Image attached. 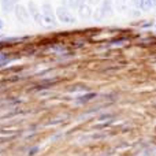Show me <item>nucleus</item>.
Wrapping results in <instances>:
<instances>
[{"instance_id":"nucleus-7","label":"nucleus","mask_w":156,"mask_h":156,"mask_svg":"<svg viewBox=\"0 0 156 156\" xmlns=\"http://www.w3.org/2000/svg\"><path fill=\"white\" fill-rule=\"evenodd\" d=\"M18 0H0V5H2V10L4 12H12L14 8H15V4Z\"/></svg>"},{"instance_id":"nucleus-5","label":"nucleus","mask_w":156,"mask_h":156,"mask_svg":"<svg viewBox=\"0 0 156 156\" xmlns=\"http://www.w3.org/2000/svg\"><path fill=\"white\" fill-rule=\"evenodd\" d=\"M100 12H101V16H110L112 15L114 8H112V2L111 0H103L101 7L99 8Z\"/></svg>"},{"instance_id":"nucleus-16","label":"nucleus","mask_w":156,"mask_h":156,"mask_svg":"<svg viewBox=\"0 0 156 156\" xmlns=\"http://www.w3.org/2000/svg\"><path fill=\"white\" fill-rule=\"evenodd\" d=\"M3 26H4V23H3V21L0 19V29H3Z\"/></svg>"},{"instance_id":"nucleus-14","label":"nucleus","mask_w":156,"mask_h":156,"mask_svg":"<svg viewBox=\"0 0 156 156\" xmlns=\"http://www.w3.org/2000/svg\"><path fill=\"white\" fill-rule=\"evenodd\" d=\"M7 62H8V58H7V56H4V55H0V66L5 65Z\"/></svg>"},{"instance_id":"nucleus-6","label":"nucleus","mask_w":156,"mask_h":156,"mask_svg":"<svg viewBox=\"0 0 156 156\" xmlns=\"http://www.w3.org/2000/svg\"><path fill=\"white\" fill-rule=\"evenodd\" d=\"M92 14H93L92 5H90V4H88V3H86V4H83V5H81V7L78 8V15H80L81 18H83V19L90 18Z\"/></svg>"},{"instance_id":"nucleus-9","label":"nucleus","mask_w":156,"mask_h":156,"mask_svg":"<svg viewBox=\"0 0 156 156\" xmlns=\"http://www.w3.org/2000/svg\"><path fill=\"white\" fill-rule=\"evenodd\" d=\"M127 7V0H116V8L119 11H125Z\"/></svg>"},{"instance_id":"nucleus-3","label":"nucleus","mask_w":156,"mask_h":156,"mask_svg":"<svg viewBox=\"0 0 156 156\" xmlns=\"http://www.w3.org/2000/svg\"><path fill=\"white\" fill-rule=\"evenodd\" d=\"M14 14H15V18L18 19L21 23H27V22H29L30 15H29V11H27L26 5L16 3L15 8H14Z\"/></svg>"},{"instance_id":"nucleus-2","label":"nucleus","mask_w":156,"mask_h":156,"mask_svg":"<svg viewBox=\"0 0 156 156\" xmlns=\"http://www.w3.org/2000/svg\"><path fill=\"white\" fill-rule=\"evenodd\" d=\"M55 14H56V19L59 22H62V23L65 25H73L76 23V16L73 15V12H71L69 8H66L65 5H60V7L56 8V11H55Z\"/></svg>"},{"instance_id":"nucleus-4","label":"nucleus","mask_w":156,"mask_h":156,"mask_svg":"<svg viewBox=\"0 0 156 156\" xmlns=\"http://www.w3.org/2000/svg\"><path fill=\"white\" fill-rule=\"evenodd\" d=\"M27 11H29V15L30 18H33V21L37 22V23L43 25V16H41V10L37 7V4H36L33 0H30L29 3H27Z\"/></svg>"},{"instance_id":"nucleus-13","label":"nucleus","mask_w":156,"mask_h":156,"mask_svg":"<svg viewBox=\"0 0 156 156\" xmlns=\"http://www.w3.org/2000/svg\"><path fill=\"white\" fill-rule=\"evenodd\" d=\"M83 4H86V0H74V8H77V10Z\"/></svg>"},{"instance_id":"nucleus-1","label":"nucleus","mask_w":156,"mask_h":156,"mask_svg":"<svg viewBox=\"0 0 156 156\" xmlns=\"http://www.w3.org/2000/svg\"><path fill=\"white\" fill-rule=\"evenodd\" d=\"M41 16H43V25H47V26L56 25V14L52 10L49 3H44L41 5Z\"/></svg>"},{"instance_id":"nucleus-10","label":"nucleus","mask_w":156,"mask_h":156,"mask_svg":"<svg viewBox=\"0 0 156 156\" xmlns=\"http://www.w3.org/2000/svg\"><path fill=\"white\" fill-rule=\"evenodd\" d=\"M70 92H83V90H88V86L85 85H74L71 88H69Z\"/></svg>"},{"instance_id":"nucleus-8","label":"nucleus","mask_w":156,"mask_h":156,"mask_svg":"<svg viewBox=\"0 0 156 156\" xmlns=\"http://www.w3.org/2000/svg\"><path fill=\"white\" fill-rule=\"evenodd\" d=\"M96 96H97V93H94V92H90V93H86V94H81V96L77 97V101L83 104V103H88V101H90V100H93Z\"/></svg>"},{"instance_id":"nucleus-15","label":"nucleus","mask_w":156,"mask_h":156,"mask_svg":"<svg viewBox=\"0 0 156 156\" xmlns=\"http://www.w3.org/2000/svg\"><path fill=\"white\" fill-rule=\"evenodd\" d=\"M86 3L90 4V5H96V4H99L100 3V0H86Z\"/></svg>"},{"instance_id":"nucleus-11","label":"nucleus","mask_w":156,"mask_h":156,"mask_svg":"<svg viewBox=\"0 0 156 156\" xmlns=\"http://www.w3.org/2000/svg\"><path fill=\"white\" fill-rule=\"evenodd\" d=\"M156 5V0H145V4H144V11L151 10L152 7Z\"/></svg>"},{"instance_id":"nucleus-12","label":"nucleus","mask_w":156,"mask_h":156,"mask_svg":"<svg viewBox=\"0 0 156 156\" xmlns=\"http://www.w3.org/2000/svg\"><path fill=\"white\" fill-rule=\"evenodd\" d=\"M144 4H145V0H133V5L138 10H144Z\"/></svg>"}]
</instances>
